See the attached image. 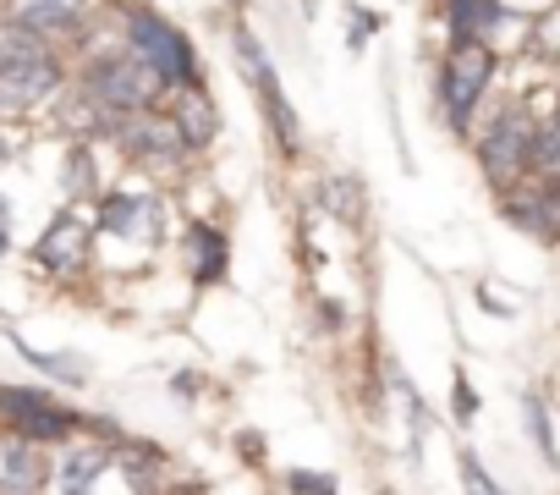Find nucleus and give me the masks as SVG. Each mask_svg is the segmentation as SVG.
Here are the masks:
<instances>
[{
    "label": "nucleus",
    "mask_w": 560,
    "mask_h": 495,
    "mask_svg": "<svg viewBox=\"0 0 560 495\" xmlns=\"http://www.w3.org/2000/svg\"><path fill=\"white\" fill-rule=\"evenodd\" d=\"M67 72L50 50L39 56H18V61H0V111H28V105H45L50 94H61Z\"/></svg>",
    "instance_id": "6"
},
{
    "label": "nucleus",
    "mask_w": 560,
    "mask_h": 495,
    "mask_svg": "<svg viewBox=\"0 0 560 495\" xmlns=\"http://www.w3.org/2000/svg\"><path fill=\"white\" fill-rule=\"evenodd\" d=\"M176 127H182V138L198 149V143H209L214 133H220V116H214V100L203 94V83H182L176 89Z\"/></svg>",
    "instance_id": "13"
},
{
    "label": "nucleus",
    "mask_w": 560,
    "mask_h": 495,
    "mask_svg": "<svg viewBox=\"0 0 560 495\" xmlns=\"http://www.w3.org/2000/svg\"><path fill=\"white\" fill-rule=\"evenodd\" d=\"M176 495H192V490H176Z\"/></svg>",
    "instance_id": "25"
},
{
    "label": "nucleus",
    "mask_w": 560,
    "mask_h": 495,
    "mask_svg": "<svg viewBox=\"0 0 560 495\" xmlns=\"http://www.w3.org/2000/svg\"><path fill=\"white\" fill-rule=\"evenodd\" d=\"M12 23H23L39 39H72L89 23V0H18Z\"/></svg>",
    "instance_id": "11"
},
{
    "label": "nucleus",
    "mask_w": 560,
    "mask_h": 495,
    "mask_svg": "<svg viewBox=\"0 0 560 495\" xmlns=\"http://www.w3.org/2000/svg\"><path fill=\"white\" fill-rule=\"evenodd\" d=\"M236 56H242V67H247V78H253V89H258V100H264V111H269V127H275V138H280V149H298V111L287 105V94H280V78H275V67H269V56L258 50V39L247 34V28H236Z\"/></svg>",
    "instance_id": "8"
},
{
    "label": "nucleus",
    "mask_w": 560,
    "mask_h": 495,
    "mask_svg": "<svg viewBox=\"0 0 560 495\" xmlns=\"http://www.w3.org/2000/svg\"><path fill=\"white\" fill-rule=\"evenodd\" d=\"M292 484H298V490H303V495H308V490H314V495H336V490H330V479H325V473H292Z\"/></svg>",
    "instance_id": "21"
},
{
    "label": "nucleus",
    "mask_w": 560,
    "mask_h": 495,
    "mask_svg": "<svg viewBox=\"0 0 560 495\" xmlns=\"http://www.w3.org/2000/svg\"><path fill=\"white\" fill-rule=\"evenodd\" d=\"M110 133L121 138V149H127L132 160H149V165H176V160L192 149V143L182 138L176 116H160L154 105H149V111H127V116H116Z\"/></svg>",
    "instance_id": "5"
},
{
    "label": "nucleus",
    "mask_w": 560,
    "mask_h": 495,
    "mask_svg": "<svg viewBox=\"0 0 560 495\" xmlns=\"http://www.w3.org/2000/svg\"><path fill=\"white\" fill-rule=\"evenodd\" d=\"M462 484H467V495H500V484L483 473V462L472 451H462Z\"/></svg>",
    "instance_id": "20"
},
{
    "label": "nucleus",
    "mask_w": 560,
    "mask_h": 495,
    "mask_svg": "<svg viewBox=\"0 0 560 495\" xmlns=\"http://www.w3.org/2000/svg\"><path fill=\"white\" fill-rule=\"evenodd\" d=\"M7 215H12V209H7V198H0V254H7V242H12V226H7Z\"/></svg>",
    "instance_id": "23"
},
{
    "label": "nucleus",
    "mask_w": 560,
    "mask_h": 495,
    "mask_svg": "<svg viewBox=\"0 0 560 495\" xmlns=\"http://www.w3.org/2000/svg\"><path fill=\"white\" fill-rule=\"evenodd\" d=\"M192 248H198V281H214V276H225V242H220V231H209V226H192Z\"/></svg>",
    "instance_id": "16"
},
{
    "label": "nucleus",
    "mask_w": 560,
    "mask_h": 495,
    "mask_svg": "<svg viewBox=\"0 0 560 495\" xmlns=\"http://www.w3.org/2000/svg\"><path fill=\"white\" fill-rule=\"evenodd\" d=\"M533 171H560V105L544 127H533Z\"/></svg>",
    "instance_id": "17"
},
{
    "label": "nucleus",
    "mask_w": 560,
    "mask_h": 495,
    "mask_svg": "<svg viewBox=\"0 0 560 495\" xmlns=\"http://www.w3.org/2000/svg\"><path fill=\"white\" fill-rule=\"evenodd\" d=\"M83 89L110 111V116H127V111H149L160 94H165V78L132 56V50H100L89 67H83Z\"/></svg>",
    "instance_id": "1"
},
{
    "label": "nucleus",
    "mask_w": 560,
    "mask_h": 495,
    "mask_svg": "<svg viewBox=\"0 0 560 495\" xmlns=\"http://www.w3.org/2000/svg\"><path fill=\"white\" fill-rule=\"evenodd\" d=\"M472 407H478V402H472V385L456 375V418H472Z\"/></svg>",
    "instance_id": "22"
},
{
    "label": "nucleus",
    "mask_w": 560,
    "mask_h": 495,
    "mask_svg": "<svg viewBox=\"0 0 560 495\" xmlns=\"http://www.w3.org/2000/svg\"><path fill=\"white\" fill-rule=\"evenodd\" d=\"M522 413H527V424H533V440H538V451L555 462V435H549V418H544V402L538 396H527L522 402Z\"/></svg>",
    "instance_id": "19"
},
{
    "label": "nucleus",
    "mask_w": 560,
    "mask_h": 495,
    "mask_svg": "<svg viewBox=\"0 0 560 495\" xmlns=\"http://www.w3.org/2000/svg\"><path fill=\"white\" fill-rule=\"evenodd\" d=\"M67 193L72 198H83V193H94V154L78 143L72 154H67Z\"/></svg>",
    "instance_id": "18"
},
{
    "label": "nucleus",
    "mask_w": 560,
    "mask_h": 495,
    "mask_svg": "<svg viewBox=\"0 0 560 495\" xmlns=\"http://www.w3.org/2000/svg\"><path fill=\"white\" fill-rule=\"evenodd\" d=\"M45 457L23 435H0V495H39L45 490Z\"/></svg>",
    "instance_id": "12"
},
{
    "label": "nucleus",
    "mask_w": 560,
    "mask_h": 495,
    "mask_svg": "<svg viewBox=\"0 0 560 495\" xmlns=\"http://www.w3.org/2000/svg\"><path fill=\"white\" fill-rule=\"evenodd\" d=\"M7 154H12V149H7V138H0V160H7Z\"/></svg>",
    "instance_id": "24"
},
{
    "label": "nucleus",
    "mask_w": 560,
    "mask_h": 495,
    "mask_svg": "<svg viewBox=\"0 0 560 495\" xmlns=\"http://www.w3.org/2000/svg\"><path fill=\"white\" fill-rule=\"evenodd\" d=\"M160 198H149V193H110L105 204H100V226L110 231V237H138V242H160Z\"/></svg>",
    "instance_id": "10"
},
{
    "label": "nucleus",
    "mask_w": 560,
    "mask_h": 495,
    "mask_svg": "<svg viewBox=\"0 0 560 495\" xmlns=\"http://www.w3.org/2000/svg\"><path fill=\"white\" fill-rule=\"evenodd\" d=\"M0 413L12 418V429L23 440H67L78 429V413H67L45 391H23V385H0Z\"/></svg>",
    "instance_id": "7"
},
{
    "label": "nucleus",
    "mask_w": 560,
    "mask_h": 495,
    "mask_svg": "<svg viewBox=\"0 0 560 495\" xmlns=\"http://www.w3.org/2000/svg\"><path fill=\"white\" fill-rule=\"evenodd\" d=\"M478 165L494 187H511L533 171V122L522 111H500L478 138Z\"/></svg>",
    "instance_id": "4"
},
{
    "label": "nucleus",
    "mask_w": 560,
    "mask_h": 495,
    "mask_svg": "<svg viewBox=\"0 0 560 495\" xmlns=\"http://www.w3.org/2000/svg\"><path fill=\"white\" fill-rule=\"evenodd\" d=\"M34 260L45 265V270H56V276H72V270H83V260H89V220L83 215H56L50 226H45V237H39V248H34Z\"/></svg>",
    "instance_id": "9"
},
{
    "label": "nucleus",
    "mask_w": 560,
    "mask_h": 495,
    "mask_svg": "<svg viewBox=\"0 0 560 495\" xmlns=\"http://www.w3.org/2000/svg\"><path fill=\"white\" fill-rule=\"evenodd\" d=\"M105 451L100 446H78V451H67V462H61V495H94V479L105 473Z\"/></svg>",
    "instance_id": "15"
},
{
    "label": "nucleus",
    "mask_w": 560,
    "mask_h": 495,
    "mask_svg": "<svg viewBox=\"0 0 560 495\" xmlns=\"http://www.w3.org/2000/svg\"><path fill=\"white\" fill-rule=\"evenodd\" d=\"M127 50L143 56L165 78V89L198 83V56H192L187 34L176 23H165L160 12H149V7H127Z\"/></svg>",
    "instance_id": "2"
},
{
    "label": "nucleus",
    "mask_w": 560,
    "mask_h": 495,
    "mask_svg": "<svg viewBox=\"0 0 560 495\" xmlns=\"http://www.w3.org/2000/svg\"><path fill=\"white\" fill-rule=\"evenodd\" d=\"M489 78H494V50H489L483 39L451 45V56L440 61V105H445V122H451L456 133L472 127V111H478Z\"/></svg>",
    "instance_id": "3"
},
{
    "label": "nucleus",
    "mask_w": 560,
    "mask_h": 495,
    "mask_svg": "<svg viewBox=\"0 0 560 495\" xmlns=\"http://www.w3.org/2000/svg\"><path fill=\"white\" fill-rule=\"evenodd\" d=\"M445 18H451V45L489 39V28L500 23V0H445Z\"/></svg>",
    "instance_id": "14"
}]
</instances>
